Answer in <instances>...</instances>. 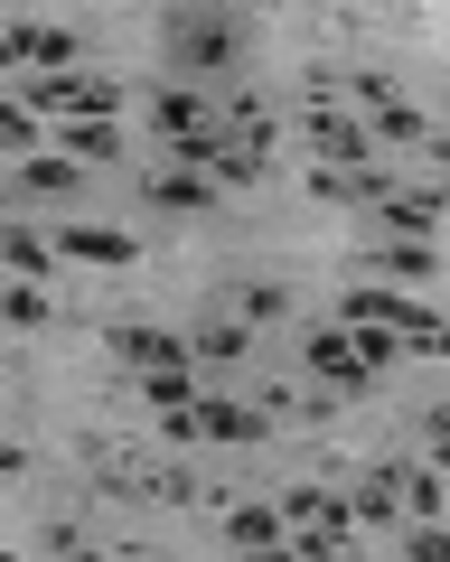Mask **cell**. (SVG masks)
Returning <instances> with one entry per match:
<instances>
[{
	"instance_id": "1",
	"label": "cell",
	"mask_w": 450,
	"mask_h": 562,
	"mask_svg": "<svg viewBox=\"0 0 450 562\" xmlns=\"http://www.w3.org/2000/svg\"><path fill=\"white\" fill-rule=\"evenodd\" d=\"M160 160H169V169H198V179H216V188H254V179H272V160L254 150V140H235L225 122H198V132L160 140Z\"/></svg>"
},
{
	"instance_id": "2",
	"label": "cell",
	"mask_w": 450,
	"mask_h": 562,
	"mask_svg": "<svg viewBox=\"0 0 450 562\" xmlns=\"http://www.w3.org/2000/svg\"><path fill=\"white\" fill-rule=\"evenodd\" d=\"M20 103H29V113H66V122H85V113H123L132 85H113V76H29Z\"/></svg>"
},
{
	"instance_id": "3",
	"label": "cell",
	"mask_w": 450,
	"mask_h": 562,
	"mask_svg": "<svg viewBox=\"0 0 450 562\" xmlns=\"http://www.w3.org/2000/svg\"><path fill=\"white\" fill-rule=\"evenodd\" d=\"M301 357H310V375H319L328 394H367V384L385 375V366H375V357H367V347H357L338 319H328V328H310V338H301Z\"/></svg>"
},
{
	"instance_id": "4",
	"label": "cell",
	"mask_w": 450,
	"mask_h": 562,
	"mask_svg": "<svg viewBox=\"0 0 450 562\" xmlns=\"http://www.w3.org/2000/svg\"><path fill=\"white\" fill-rule=\"evenodd\" d=\"M103 357L132 366V375H160V366H198V357H188V338H179V328H160V319H113V328H103Z\"/></svg>"
},
{
	"instance_id": "5",
	"label": "cell",
	"mask_w": 450,
	"mask_h": 562,
	"mask_svg": "<svg viewBox=\"0 0 450 562\" xmlns=\"http://www.w3.org/2000/svg\"><path fill=\"white\" fill-rule=\"evenodd\" d=\"M235 57H245V29H235V10H188L179 20V66L188 76H235Z\"/></svg>"
},
{
	"instance_id": "6",
	"label": "cell",
	"mask_w": 450,
	"mask_h": 562,
	"mask_svg": "<svg viewBox=\"0 0 450 562\" xmlns=\"http://www.w3.org/2000/svg\"><path fill=\"white\" fill-rule=\"evenodd\" d=\"M216 525H225L235 553H291V516L263 497H216Z\"/></svg>"
},
{
	"instance_id": "7",
	"label": "cell",
	"mask_w": 450,
	"mask_h": 562,
	"mask_svg": "<svg viewBox=\"0 0 450 562\" xmlns=\"http://www.w3.org/2000/svg\"><path fill=\"white\" fill-rule=\"evenodd\" d=\"M216 301L235 310V319H254V328H282L291 310H301V291L272 281V272H235V281H216Z\"/></svg>"
},
{
	"instance_id": "8",
	"label": "cell",
	"mask_w": 450,
	"mask_h": 562,
	"mask_svg": "<svg viewBox=\"0 0 450 562\" xmlns=\"http://www.w3.org/2000/svg\"><path fill=\"white\" fill-rule=\"evenodd\" d=\"M188 357H198L206 375H216V366H245L254 357V319H235L225 301H206V319L188 328Z\"/></svg>"
},
{
	"instance_id": "9",
	"label": "cell",
	"mask_w": 450,
	"mask_h": 562,
	"mask_svg": "<svg viewBox=\"0 0 450 562\" xmlns=\"http://www.w3.org/2000/svg\"><path fill=\"white\" fill-rule=\"evenodd\" d=\"M367 262L375 281H413V291H431V281H441V254H431V244H413V235H367Z\"/></svg>"
},
{
	"instance_id": "10",
	"label": "cell",
	"mask_w": 450,
	"mask_h": 562,
	"mask_svg": "<svg viewBox=\"0 0 450 562\" xmlns=\"http://www.w3.org/2000/svg\"><path fill=\"white\" fill-rule=\"evenodd\" d=\"M225 132H235V140H254V150H263V160H282V140H291V122L272 113V103L254 94V85H225Z\"/></svg>"
},
{
	"instance_id": "11",
	"label": "cell",
	"mask_w": 450,
	"mask_h": 562,
	"mask_svg": "<svg viewBox=\"0 0 450 562\" xmlns=\"http://www.w3.org/2000/svg\"><path fill=\"white\" fill-rule=\"evenodd\" d=\"M57 254L66 262H103V272H132V262H142V235H123V225H57Z\"/></svg>"
},
{
	"instance_id": "12",
	"label": "cell",
	"mask_w": 450,
	"mask_h": 562,
	"mask_svg": "<svg viewBox=\"0 0 450 562\" xmlns=\"http://www.w3.org/2000/svg\"><path fill=\"white\" fill-rule=\"evenodd\" d=\"M0 57H10V66H76V57H85V38H76V29L10 20V29H0Z\"/></svg>"
},
{
	"instance_id": "13",
	"label": "cell",
	"mask_w": 450,
	"mask_h": 562,
	"mask_svg": "<svg viewBox=\"0 0 450 562\" xmlns=\"http://www.w3.org/2000/svg\"><path fill=\"white\" fill-rule=\"evenodd\" d=\"M198 431H206V441H272V413H245V403H235V394H198Z\"/></svg>"
},
{
	"instance_id": "14",
	"label": "cell",
	"mask_w": 450,
	"mask_h": 562,
	"mask_svg": "<svg viewBox=\"0 0 450 562\" xmlns=\"http://www.w3.org/2000/svg\"><path fill=\"white\" fill-rule=\"evenodd\" d=\"M142 198H150V206H179V216H216L225 188H216V179H198V169H188V179H179V169H150Z\"/></svg>"
},
{
	"instance_id": "15",
	"label": "cell",
	"mask_w": 450,
	"mask_h": 562,
	"mask_svg": "<svg viewBox=\"0 0 450 562\" xmlns=\"http://www.w3.org/2000/svg\"><path fill=\"white\" fill-rule=\"evenodd\" d=\"M150 103V132L160 140H179V132H198V122H225V103H206V94H188V85H160V94H142Z\"/></svg>"
},
{
	"instance_id": "16",
	"label": "cell",
	"mask_w": 450,
	"mask_h": 562,
	"mask_svg": "<svg viewBox=\"0 0 450 562\" xmlns=\"http://www.w3.org/2000/svg\"><path fill=\"white\" fill-rule=\"evenodd\" d=\"M348 506H357V525H375V535H394V525H404V487H394V469L375 460L367 479L348 487Z\"/></svg>"
},
{
	"instance_id": "17",
	"label": "cell",
	"mask_w": 450,
	"mask_h": 562,
	"mask_svg": "<svg viewBox=\"0 0 450 562\" xmlns=\"http://www.w3.org/2000/svg\"><path fill=\"white\" fill-rule=\"evenodd\" d=\"M57 150H76L85 169H113V160L132 150V140L113 132V113H85V122H66V132H57Z\"/></svg>"
},
{
	"instance_id": "18",
	"label": "cell",
	"mask_w": 450,
	"mask_h": 562,
	"mask_svg": "<svg viewBox=\"0 0 450 562\" xmlns=\"http://www.w3.org/2000/svg\"><path fill=\"white\" fill-rule=\"evenodd\" d=\"M20 188H29V198H76V188H85V160H76V150H29V160H20Z\"/></svg>"
},
{
	"instance_id": "19",
	"label": "cell",
	"mask_w": 450,
	"mask_h": 562,
	"mask_svg": "<svg viewBox=\"0 0 450 562\" xmlns=\"http://www.w3.org/2000/svg\"><path fill=\"white\" fill-rule=\"evenodd\" d=\"M367 122H375V150H423V140H431V122H423V113H413V103H404V94H394V103H375V113H367Z\"/></svg>"
},
{
	"instance_id": "20",
	"label": "cell",
	"mask_w": 450,
	"mask_h": 562,
	"mask_svg": "<svg viewBox=\"0 0 450 562\" xmlns=\"http://www.w3.org/2000/svg\"><path fill=\"white\" fill-rule=\"evenodd\" d=\"M0 319H10V328H47V319H57V301H47V281H10V291H0Z\"/></svg>"
},
{
	"instance_id": "21",
	"label": "cell",
	"mask_w": 450,
	"mask_h": 562,
	"mask_svg": "<svg viewBox=\"0 0 450 562\" xmlns=\"http://www.w3.org/2000/svg\"><path fill=\"white\" fill-rule=\"evenodd\" d=\"M0 254H10V272L47 281V262H57V244H47V235H29V225H10V235H0Z\"/></svg>"
},
{
	"instance_id": "22",
	"label": "cell",
	"mask_w": 450,
	"mask_h": 562,
	"mask_svg": "<svg viewBox=\"0 0 450 562\" xmlns=\"http://www.w3.org/2000/svg\"><path fill=\"white\" fill-rule=\"evenodd\" d=\"M404 553L413 562H450V525L441 516H404Z\"/></svg>"
},
{
	"instance_id": "23",
	"label": "cell",
	"mask_w": 450,
	"mask_h": 562,
	"mask_svg": "<svg viewBox=\"0 0 450 562\" xmlns=\"http://www.w3.org/2000/svg\"><path fill=\"white\" fill-rule=\"evenodd\" d=\"M338 94H348L357 113H375V103H394V94H404V85H394V76H375V66H367V76H348V85H338Z\"/></svg>"
},
{
	"instance_id": "24",
	"label": "cell",
	"mask_w": 450,
	"mask_h": 562,
	"mask_svg": "<svg viewBox=\"0 0 450 562\" xmlns=\"http://www.w3.org/2000/svg\"><path fill=\"white\" fill-rule=\"evenodd\" d=\"M85 543H94L85 525H47V535H38V553H85Z\"/></svg>"
},
{
	"instance_id": "25",
	"label": "cell",
	"mask_w": 450,
	"mask_h": 562,
	"mask_svg": "<svg viewBox=\"0 0 450 562\" xmlns=\"http://www.w3.org/2000/svg\"><path fill=\"white\" fill-rule=\"evenodd\" d=\"M423 431H431V441H450V394H441V403H423Z\"/></svg>"
},
{
	"instance_id": "26",
	"label": "cell",
	"mask_w": 450,
	"mask_h": 562,
	"mask_svg": "<svg viewBox=\"0 0 450 562\" xmlns=\"http://www.w3.org/2000/svg\"><path fill=\"white\" fill-rule=\"evenodd\" d=\"M431 206H441V216H450V169H441V188H431Z\"/></svg>"
},
{
	"instance_id": "27",
	"label": "cell",
	"mask_w": 450,
	"mask_h": 562,
	"mask_svg": "<svg viewBox=\"0 0 450 562\" xmlns=\"http://www.w3.org/2000/svg\"><path fill=\"white\" fill-rule=\"evenodd\" d=\"M206 10H245V0H206Z\"/></svg>"
},
{
	"instance_id": "28",
	"label": "cell",
	"mask_w": 450,
	"mask_h": 562,
	"mask_svg": "<svg viewBox=\"0 0 450 562\" xmlns=\"http://www.w3.org/2000/svg\"><path fill=\"white\" fill-rule=\"evenodd\" d=\"M357 10H375V0H357Z\"/></svg>"
}]
</instances>
